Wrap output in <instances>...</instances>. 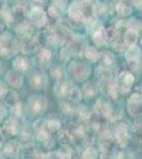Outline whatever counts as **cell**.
I'll return each mask as SVG.
<instances>
[{
	"label": "cell",
	"instance_id": "obj_1",
	"mask_svg": "<svg viewBox=\"0 0 142 159\" xmlns=\"http://www.w3.org/2000/svg\"><path fill=\"white\" fill-rule=\"evenodd\" d=\"M95 0H74L69 7V17L76 22H86L94 16Z\"/></svg>",
	"mask_w": 142,
	"mask_h": 159
},
{
	"label": "cell",
	"instance_id": "obj_2",
	"mask_svg": "<svg viewBox=\"0 0 142 159\" xmlns=\"http://www.w3.org/2000/svg\"><path fill=\"white\" fill-rule=\"evenodd\" d=\"M18 46L15 37L11 33H3L0 36V55L11 56L17 52Z\"/></svg>",
	"mask_w": 142,
	"mask_h": 159
},
{
	"label": "cell",
	"instance_id": "obj_3",
	"mask_svg": "<svg viewBox=\"0 0 142 159\" xmlns=\"http://www.w3.org/2000/svg\"><path fill=\"white\" fill-rule=\"evenodd\" d=\"M71 75L77 81H84L91 74V68L83 61H73L69 67Z\"/></svg>",
	"mask_w": 142,
	"mask_h": 159
},
{
	"label": "cell",
	"instance_id": "obj_4",
	"mask_svg": "<svg viewBox=\"0 0 142 159\" xmlns=\"http://www.w3.org/2000/svg\"><path fill=\"white\" fill-rule=\"evenodd\" d=\"M29 18L30 22L32 25H36L38 28H42L44 25H47L48 22V17L45 11L40 7H31L29 12Z\"/></svg>",
	"mask_w": 142,
	"mask_h": 159
},
{
	"label": "cell",
	"instance_id": "obj_5",
	"mask_svg": "<svg viewBox=\"0 0 142 159\" xmlns=\"http://www.w3.org/2000/svg\"><path fill=\"white\" fill-rule=\"evenodd\" d=\"M47 105H48L47 99L44 96L35 94V96L30 97L29 99V108L35 115H39L45 112L46 108H47Z\"/></svg>",
	"mask_w": 142,
	"mask_h": 159
},
{
	"label": "cell",
	"instance_id": "obj_6",
	"mask_svg": "<svg viewBox=\"0 0 142 159\" xmlns=\"http://www.w3.org/2000/svg\"><path fill=\"white\" fill-rule=\"evenodd\" d=\"M40 47L39 42H38L37 37L36 36H24L21 37L19 43V48L25 54H29V53L35 52L38 50V48Z\"/></svg>",
	"mask_w": 142,
	"mask_h": 159
},
{
	"label": "cell",
	"instance_id": "obj_7",
	"mask_svg": "<svg viewBox=\"0 0 142 159\" xmlns=\"http://www.w3.org/2000/svg\"><path fill=\"white\" fill-rule=\"evenodd\" d=\"M127 111L131 117H139L142 114V96L134 93L127 102Z\"/></svg>",
	"mask_w": 142,
	"mask_h": 159
},
{
	"label": "cell",
	"instance_id": "obj_8",
	"mask_svg": "<svg viewBox=\"0 0 142 159\" xmlns=\"http://www.w3.org/2000/svg\"><path fill=\"white\" fill-rule=\"evenodd\" d=\"M115 137L117 140L118 144L121 148H125L128 144V140H130V134H128L127 125L125 123H120L116 126L115 129Z\"/></svg>",
	"mask_w": 142,
	"mask_h": 159
},
{
	"label": "cell",
	"instance_id": "obj_9",
	"mask_svg": "<svg viewBox=\"0 0 142 159\" xmlns=\"http://www.w3.org/2000/svg\"><path fill=\"white\" fill-rule=\"evenodd\" d=\"M118 85L120 87V90L123 92V93H127L128 91L131 90V85L135 82V78L131 72L128 71H123L122 73H120L118 75Z\"/></svg>",
	"mask_w": 142,
	"mask_h": 159
},
{
	"label": "cell",
	"instance_id": "obj_10",
	"mask_svg": "<svg viewBox=\"0 0 142 159\" xmlns=\"http://www.w3.org/2000/svg\"><path fill=\"white\" fill-rule=\"evenodd\" d=\"M64 13V4L61 2V0H55L51 3V6L48 9V17L51 20L57 21L62 18Z\"/></svg>",
	"mask_w": 142,
	"mask_h": 159
},
{
	"label": "cell",
	"instance_id": "obj_11",
	"mask_svg": "<svg viewBox=\"0 0 142 159\" xmlns=\"http://www.w3.org/2000/svg\"><path fill=\"white\" fill-rule=\"evenodd\" d=\"M94 111L98 112L99 115H101L102 117H104L105 119L110 120L113 109L112 107V105L108 104L107 102L103 101V100H98L97 103L94 105Z\"/></svg>",
	"mask_w": 142,
	"mask_h": 159
},
{
	"label": "cell",
	"instance_id": "obj_12",
	"mask_svg": "<svg viewBox=\"0 0 142 159\" xmlns=\"http://www.w3.org/2000/svg\"><path fill=\"white\" fill-rule=\"evenodd\" d=\"M7 83L9 85H11L12 87L15 88H20L24 84V76L21 75V72L17 70H10L6 75Z\"/></svg>",
	"mask_w": 142,
	"mask_h": 159
},
{
	"label": "cell",
	"instance_id": "obj_13",
	"mask_svg": "<svg viewBox=\"0 0 142 159\" xmlns=\"http://www.w3.org/2000/svg\"><path fill=\"white\" fill-rule=\"evenodd\" d=\"M30 85L34 89H43L45 88L48 83L47 76L42 72H34L30 76Z\"/></svg>",
	"mask_w": 142,
	"mask_h": 159
},
{
	"label": "cell",
	"instance_id": "obj_14",
	"mask_svg": "<svg viewBox=\"0 0 142 159\" xmlns=\"http://www.w3.org/2000/svg\"><path fill=\"white\" fill-rule=\"evenodd\" d=\"M68 132L70 133L72 139L74 140H83L86 138V129L82 123H73L69 126Z\"/></svg>",
	"mask_w": 142,
	"mask_h": 159
},
{
	"label": "cell",
	"instance_id": "obj_15",
	"mask_svg": "<svg viewBox=\"0 0 142 159\" xmlns=\"http://www.w3.org/2000/svg\"><path fill=\"white\" fill-rule=\"evenodd\" d=\"M70 83L64 78L57 81L55 87H54V92H55V94L57 97H66L68 96V92L70 90Z\"/></svg>",
	"mask_w": 142,
	"mask_h": 159
},
{
	"label": "cell",
	"instance_id": "obj_16",
	"mask_svg": "<svg viewBox=\"0 0 142 159\" xmlns=\"http://www.w3.org/2000/svg\"><path fill=\"white\" fill-rule=\"evenodd\" d=\"M91 37L92 40L95 43L97 46H102L106 43V37H105V28L98 25L97 28H94L91 31Z\"/></svg>",
	"mask_w": 142,
	"mask_h": 159
},
{
	"label": "cell",
	"instance_id": "obj_17",
	"mask_svg": "<svg viewBox=\"0 0 142 159\" xmlns=\"http://www.w3.org/2000/svg\"><path fill=\"white\" fill-rule=\"evenodd\" d=\"M18 130H19V124H18L16 118H10V119H7L3 125V129H2V132L4 133V135L7 136L17 134Z\"/></svg>",
	"mask_w": 142,
	"mask_h": 159
},
{
	"label": "cell",
	"instance_id": "obj_18",
	"mask_svg": "<svg viewBox=\"0 0 142 159\" xmlns=\"http://www.w3.org/2000/svg\"><path fill=\"white\" fill-rule=\"evenodd\" d=\"M125 60L127 61V63L141 60V51L138 46H136V43L128 46L127 50L125 51Z\"/></svg>",
	"mask_w": 142,
	"mask_h": 159
},
{
	"label": "cell",
	"instance_id": "obj_19",
	"mask_svg": "<svg viewBox=\"0 0 142 159\" xmlns=\"http://www.w3.org/2000/svg\"><path fill=\"white\" fill-rule=\"evenodd\" d=\"M37 140H38V142L42 143L44 147H46V148H51L54 143L53 138H52V136H51V133H49L48 130H46L45 129L37 132Z\"/></svg>",
	"mask_w": 142,
	"mask_h": 159
},
{
	"label": "cell",
	"instance_id": "obj_20",
	"mask_svg": "<svg viewBox=\"0 0 142 159\" xmlns=\"http://www.w3.org/2000/svg\"><path fill=\"white\" fill-rule=\"evenodd\" d=\"M13 67L19 72H27L30 68V63L25 56H17L13 61Z\"/></svg>",
	"mask_w": 142,
	"mask_h": 159
},
{
	"label": "cell",
	"instance_id": "obj_21",
	"mask_svg": "<svg viewBox=\"0 0 142 159\" xmlns=\"http://www.w3.org/2000/svg\"><path fill=\"white\" fill-rule=\"evenodd\" d=\"M116 11L121 16H128L133 12V9L127 0H120L116 4Z\"/></svg>",
	"mask_w": 142,
	"mask_h": 159
},
{
	"label": "cell",
	"instance_id": "obj_22",
	"mask_svg": "<svg viewBox=\"0 0 142 159\" xmlns=\"http://www.w3.org/2000/svg\"><path fill=\"white\" fill-rule=\"evenodd\" d=\"M51 57H52V54H51V51L49 49H46V48H43V49L39 50L37 54V61L39 64V66L42 67H47L51 61Z\"/></svg>",
	"mask_w": 142,
	"mask_h": 159
},
{
	"label": "cell",
	"instance_id": "obj_23",
	"mask_svg": "<svg viewBox=\"0 0 142 159\" xmlns=\"http://www.w3.org/2000/svg\"><path fill=\"white\" fill-rule=\"evenodd\" d=\"M16 32L17 34H19L21 37L24 36H30L32 35V32H33V28H32V24L29 21H24L21 24H19L16 27Z\"/></svg>",
	"mask_w": 142,
	"mask_h": 159
},
{
	"label": "cell",
	"instance_id": "obj_24",
	"mask_svg": "<svg viewBox=\"0 0 142 159\" xmlns=\"http://www.w3.org/2000/svg\"><path fill=\"white\" fill-rule=\"evenodd\" d=\"M119 90H120V87L118 85V82L115 80H109L106 82V92L107 94L112 99H117Z\"/></svg>",
	"mask_w": 142,
	"mask_h": 159
},
{
	"label": "cell",
	"instance_id": "obj_25",
	"mask_svg": "<svg viewBox=\"0 0 142 159\" xmlns=\"http://www.w3.org/2000/svg\"><path fill=\"white\" fill-rule=\"evenodd\" d=\"M99 61L103 68L108 69L113 64V61H115V56L110 52H101Z\"/></svg>",
	"mask_w": 142,
	"mask_h": 159
},
{
	"label": "cell",
	"instance_id": "obj_26",
	"mask_svg": "<svg viewBox=\"0 0 142 159\" xmlns=\"http://www.w3.org/2000/svg\"><path fill=\"white\" fill-rule=\"evenodd\" d=\"M19 148L20 145L17 140H10L3 148L4 154L7 156H15L19 152Z\"/></svg>",
	"mask_w": 142,
	"mask_h": 159
},
{
	"label": "cell",
	"instance_id": "obj_27",
	"mask_svg": "<svg viewBox=\"0 0 142 159\" xmlns=\"http://www.w3.org/2000/svg\"><path fill=\"white\" fill-rule=\"evenodd\" d=\"M100 53L94 47H91V46H86V47L83 49V54L87 60L91 61H99V57H100Z\"/></svg>",
	"mask_w": 142,
	"mask_h": 159
},
{
	"label": "cell",
	"instance_id": "obj_28",
	"mask_svg": "<svg viewBox=\"0 0 142 159\" xmlns=\"http://www.w3.org/2000/svg\"><path fill=\"white\" fill-rule=\"evenodd\" d=\"M3 99L7 106H10L11 108H13V107H15L16 105L20 103L19 97H18L17 92H15L14 90H7Z\"/></svg>",
	"mask_w": 142,
	"mask_h": 159
},
{
	"label": "cell",
	"instance_id": "obj_29",
	"mask_svg": "<svg viewBox=\"0 0 142 159\" xmlns=\"http://www.w3.org/2000/svg\"><path fill=\"white\" fill-rule=\"evenodd\" d=\"M61 127V121L57 119V118H51V119H48L47 121L44 124V129L46 130H48L49 133H55L57 132Z\"/></svg>",
	"mask_w": 142,
	"mask_h": 159
},
{
	"label": "cell",
	"instance_id": "obj_30",
	"mask_svg": "<svg viewBox=\"0 0 142 159\" xmlns=\"http://www.w3.org/2000/svg\"><path fill=\"white\" fill-rule=\"evenodd\" d=\"M138 37H139L138 31H136L134 29H128L125 32L123 39H124V43L127 46H131V45H135L136 42L138 40Z\"/></svg>",
	"mask_w": 142,
	"mask_h": 159
},
{
	"label": "cell",
	"instance_id": "obj_31",
	"mask_svg": "<svg viewBox=\"0 0 142 159\" xmlns=\"http://www.w3.org/2000/svg\"><path fill=\"white\" fill-rule=\"evenodd\" d=\"M68 100L71 102V103H79L80 101L82 100V92L80 91V89L77 87L71 86L70 90L68 92Z\"/></svg>",
	"mask_w": 142,
	"mask_h": 159
},
{
	"label": "cell",
	"instance_id": "obj_32",
	"mask_svg": "<svg viewBox=\"0 0 142 159\" xmlns=\"http://www.w3.org/2000/svg\"><path fill=\"white\" fill-rule=\"evenodd\" d=\"M105 37H106V43H116L119 37V32L116 28H108L105 29Z\"/></svg>",
	"mask_w": 142,
	"mask_h": 159
},
{
	"label": "cell",
	"instance_id": "obj_33",
	"mask_svg": "<svg viewBox=\"0 0 142 159\" xmlns=\"http://www.w3.org/2000/svg\"><path fill=\"white\" fill-rule=\"evenodd\" d=\"M133 138L137 144L142 147V122L135 125L133 129Z\"/></svg>",
	"mask_w": 142,
	"mask_h": 159
},
{
	"label": "cell",
	"instance_id": "obj_34",
	"mask_svg": "<svg viewBox=\"0 0 142 159\" xmlns=\"http://www.w3.org/2000/svg\"><path fill=\"white\" fill-rule=\"evenodd\" d=\"M95 92H97V88H95V86L94 84L87 83L83 88V94H82V96H83L85 99L88 100V99H91L92 97L94 96Z\"/></svg>",
	"mask_w": 142,
	"mask_h": 159
},
{
	"label": "cell",
	"instance_id": "obj_35",
	"mask_svg": "<svg viewBox=\"0 0 142 159\" xmlns=\"http://www.w3.org/2000/svg\"><path fill=\"white\" fill-rule=\"evenodd\" d=\"M58 141L62 145H69L72 141H73V139H72L70 133H69L68 130H65V132H63L61 134V136H59Z\"/></svg>",
	"mask_w": 142,
	"mask_h": 159
},
{
	"label": "cell",
	"instance_id": "obj_36",
	"mask_svg": "<svg viewBox=\"0 0 142 159\" xmlns=\"http://www.w3.org/2000/svg\"><path fill=\"white\" fill-rule=\"evenodd\" d=\"M98 158V151L94 148L88 147L83 152V159H97Z\"/></svg>",
	"mask_w": 142,
	"mask_h": 159
},
{
	"label": "cell",
	"instance_id": "obj_37",
	"mask_svg": "<svg viewBox=\"0 0 142 159\" xmlns=\"http://www.w3.org/2000/svg\"><path fill=\"white\" fill-rule=\"evenodd\" d=\"M51 75L58 81V80L64 79V76H65V71L63 70L62 67H59V66H55L54 68L51 69Z\"/></svg>",
	"mask_w": 142,
	"mask_h": 159
},
{
	"label": "cell",
	"instance_id": "obj_38",
	"mask_svg": "<svg viewBox=\"0 0 142 159\" xmlns=\"http://www.w3.org/2000/svg\"><path fill=\"white\" fill-rule=\"evenodd\" d=\"M71 151H72V148H70L69 145H62V148L58 150V152L64 159H69V157H70V154H71Z\"/></svg>",
	"mask_w": 142,
	"mask_h": 159
},
{
	"label": "cell",
	"instance_id": "obj_39",
	"mask_svg": "<svg viewBox=\"0 0 142 159\" xmlns=\"http://www.w3.org/2000/svg\"><path fill=\"white\" fill-rule=\"evenodd\" d=\"M59 108H61L62 112H64V114H66V115L74 114V110L72 109L71 104L68 103V102H64V103H62L61 105H59Z\"/></svg>",
	"mask_w": 142,
	"mask_h": 159
},
{
	"label": "cell",
	"instance_id": "obj_40",
	"mask_svg": "<svg viewBox=\"0 0 142 159\" xmlns=\"http://www.w3.org/2000/svg\"><path fill=\"white\" fill-rule=\"evenodd\" d=\"M39 159H64V158L62 157V155L57 151V152H51L45 154V155H40Z\"/></svg>",
	"mask_w": 142,
	"mask_h": 159
},
{
	"label": "cell",
	"instance_id": "obj_41",
	"mask_svg": "<svg viewBox=\"0 0 142 159\" xmlns=\"http://www.w3.org/2000/svg\"><path fill=\"white\" fill-rule=\"evenodd\" d=\"M69 159H83V152H82L81 148H76L72 150Z\"/></svg>",
	"mask_w": 142,
	"mask_h": 159
},
{
	"label": "cell",
	"instance_id": "obj_42",
	"mask_svg": "<svg viewBox=\"0 0 142 159\" xmlns=\"http://www.w3.org/2000/svg\"><path fill=\"white\" fill-rule=\"evenodd\" d=\"M13 114L15 115V118H20L24 114V106H22L21 103H19L18 105H16L15 107H13Z\"/></svg>",
	"mask_w": 142,
	"mask_h": 159
},
{
	"label": "cell",
	"instance_id": "obj_43",
	"mask_svg": "<svg viewBox=\"0 0 142 159\" xmlns=\"http://www.w3.org/2000/svg\"><path fill=\"white\" fill-rule=\"evenodd\" d=\"M70 55H71V53H70V51H69L68 48H67V46H66V47H64L63 50H62V52H61L62 61H68V58L70 57Z\"/></svg>",
	"mask_w": 142,
	"mask_h": 159
},
{
	"label": "cell",
	"instance_id": "obj_44",
	"mask_svg": "<svg viewBox=\"0 0 142 159\" xmlns=\"http://www.w3.org/2000/svg\"><path fill=\"white\" fill-rule=\"evenodd\" d=\"M7 91V89L6 85H4L3 83H1V82H0V99H3L4 98Z\"/></svg>",
	"mask_w": 142,
	"mask_h": 159
},
{
	"label": "cell",
	"instance_id": "obj_45",
	"mask_svg": "<svg viewBox=\"0 0 142 159\" xmlns=\"http://www.w3.org/2000/svg\"><path fill=\"white\" fill-rule=\"evenodd\" d=\"M7 0H0V14H2L7 10Z\"/></svg>",
	"mask_w": 142,
	"mask_h": 159
},
{
	"label": "cell",
	"instance_id": "obj_46",
	"mask_svg": "<svg viewBox=\"0 0 142 159\" xmlns=\"http://www.w3.org/2000/svg\"><path fill=\"white\" fill-rule=\"evenodd\" d=\"M4 115H6V111H4V108L0 105V122L2 121V119L4 118Z\"/></svg>",
	"mask_w": 142,
	"mask_h": 159
},
{
	"label": "cell",
	"instance_id": "obj_47",
	"mask_svg": "<svg viewBox=\"0 0 142 159\" xmlns=\"http://www.w3.org/2000/svg\"><path fill=\"white\" fill-rule=\"evenodd\" d=\"M33 3H35L36 6H42V4L46 3V0H31Z\"/></svg>",
	"mask_w": 142,
	"mask_h": 159
},
{
	"label": "cell",
	"instance_id": "obj_48",
	"mask_svg": "<svg viewBox=\"0 0 142 159\" xmlns=\"http://www.w3.org/2000/svg\"><path fill=\"white\" fill-rule=\"evenodd\" d=\"M3 29H4V25L2 24L1 21H0V32H2V31H3Z\"/></svg>",
	"mask_w": 142,
	"mask_h": 159
},
{
	"label": "cell",
	"instance_id": "obj_49",
	"mask_svg": "<svg viewBox=\"0 0 142 159\" xmlns=\"http://www.w3.org/2000/svg\"><path fill=\"white\" fill-rule=\"evenodd\" d=\"M140 43H141V46H142V36H141V38H140Z\"/></svg>",
	"mask_w": 142,
	"mask_h": 159
},
{
	"label": "cell",
	"instance_id": "obj_50",
	"mask_svg": "<svg viewBox=\"0 0 142 159\" xmlns=\"http://www.w3.org/2000/svg\"><path fill=\"white\" fill-rule=\"evenodd\" d=\"M1 148H2V143L0 142V150H1Z\"/></svg>",
	"mask_w": 142,
	"mask_h": 159
},
{
	"label": "cell",
	"instance_id": "obj_51",
	"mask_svg": "<svg viewBox=\"0 0 142 159\" xmlns=\"http://www.w3.org/2000/svg\"><path fill=\"white\" fill-rule=\"evenodd\" d=\"M106 1H113V0H106Z\"/></svg>",
	"mask_w": 142,
	"mask_h": 159
},
{
	"label": "cell",
	"instance_id": "obj_52",
	"mask_svg": "<svg viewBox=\"0 0 142 159\" xmlns=\"http://www.w3.org/2000/svg\"><path fill=\"white\" fill-rule=\"evenodd\" d=\"M0 68H1V63H0Z\"/></svg>",
	"mask_w": 142,
	"mask_h": 159
}]
</instances>
